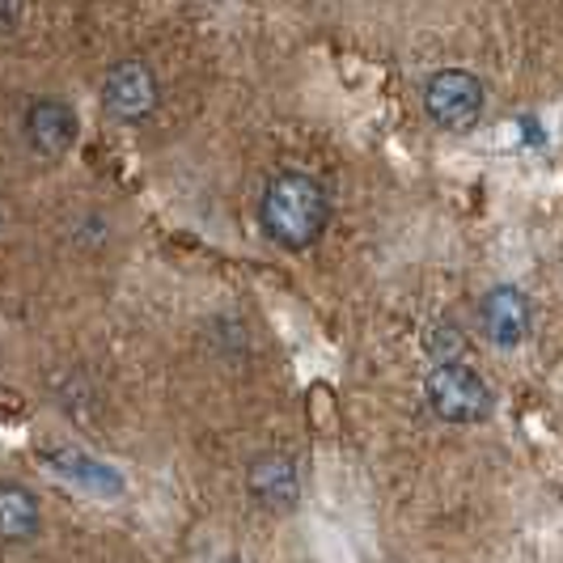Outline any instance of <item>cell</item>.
<instances>
[{"label":"cell","instance_id":"30bf717a","mask_svg":"<svg viewBox=\"0 0 563 563\" xmlns=\"http://www.w3.org/2000/svg\"><path fill=\"white\" fill-rule=\"evenodd\" d=\"M428 347H432V356H437V361H441V365H457V361H453V356H457V352H462V335H457V331H453L450 322H441V327H437V331H432V335H428Z\"/></svg>","mask_w":563,"mask_h":563},{"label":"cell","instance_id":"8992f818","mask_svg":"<svg viewBox=\"0 0 563 563\" xmlns=\"http://www.w3.org/2000/svg\"><path fill=\"white\" fill-rule=\"evenodd\" d=\"M22 128H26V141L34 153L59 157L64 148H73V141H77V111L68 102H56V98H38V102L26 107Z\"/></svg>","mask_w":563,"mask_h":563},{"label":"cell","instance_id":"6da1fadb","mask_svg":"<svg viewBox=\"0 0 563 563\" xmlns=\"http://www.w3.org/2000/svg\"><path fill=\"white\" fill-rule=\"evenodd\" d=\"M331 217V199L322 191V183L310 174H276L272 187L263 191V229L272 233V242H280L284 251H306L322 238Z\"/></svg>","mask_w":563,"mask_h":563},{"label":"cell","instance_id":"277c9868","mask_svg":"<svg viewBox=\"0 0 563 563\" xmlns=\"http://www.w3.org/2000/svg\"><path fill=\"white\" fill-rule=\"evenodd\" d=\"M102 102H107V111L114 119L136 123V119H144L157 107V77L148 73V64H141V59H123V64H114L111 73H107V81H102Z\"/></svg>","mask_w":563,"mask_h":563},{"label":"cell","instance_id":"7a4b0ae2","mask_svg":"<svg viewBox=\"0 0 563 563\" xmlns=\"http://www.w3.org/2000/svg\"><path fill=\"white\" fill-rule=\"evenodd\" d=\"M423 390H428V407L445 423H479L492 416V390L466 365H437Z\"/></svg>","mask_w":563,"mask_h":563},{"label":"cell","instance_id":"52a82bcc","mask_svg":"<svg viewBox=\"0 0 563 563\" xmlns=\"http://www.w3.org/2000/svg\"><path fill=\"white\" fill-rule=\"evenodd\" d=\"M246 487H251V496L258 500L263 508H292L297 505V466L280 457V453H263V457H254L251 471H246Z\"/></svg>","mask_w":563,"mask_h":563},{"label":"cell","instance_id":"3957f363","mask_svg":"<svg viewBox=\"0 0 563 563\" xmlns=\"http://www.w3.org/2000/svg\"><path fill=\"white\" fill-rule=\"evenodd\" d=\"M423 111L441 128H466L483 111V85L466 68H445L423 85Z\"/></svg>","mask_w":563,"mask_h":563},{"label":"cell","instance_id":"9c48e42d","mask_svg":"<svg viewBox=\"0 0 563 563\" xmlns=\"http://www.w3.org/2000/svg\"><path fill=\"white\" fill-rule=\"evenodd\" d=\"M56 466L64 471V475H77V479L93 483L98 492H102V487H111V492H119V487H123V483L114 479L107 466H98V462H89V457H59Z\"/></svg>","mask_w":563,"mask_h":563},{"label":"cell","instance_id":"ba28073f","mask_svg":"<svg viewBox=\"0 0 563 563\" xmlns=\"http://www.w3.org/2000/svg\"><path fill=\"white\" fill-rule=\"evenodd\" d=\"M0 530L9 542H30L38 534V505L22 483H4L0 492Z\"/></svg>","mask_w":563,"mask_h":563},{"label":"cell","instance_id":"5b68a950","mask_svg":"<svg viewBox=\"0 0 563 563\" xmlns=\"http://www.w3.org/2000/svg\"><path fill=\"white\" fill-rule=\"evenodd\" d=\"M479 322L483 335L492 339L496 347H517L521 339L530 335V301L512 284H496L479 301Z\"/></svg>","mask_w":563,"mask_h":563}]
</instances>
